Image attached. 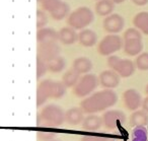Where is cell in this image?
<instances>
[{
    "instance_id": "1",
    "label": "cell",
    "mask_w": 148,
    "mask_h": 141,
    "mask_svg": "<svg viewBox=\"0 0 148 141\" xmlns=\"http://www.w3.org/2000/svg\"><path fill=\"white\" fill-rule=\"evenodd\" d=\"M117 94L114 90L106 88L82 100L80 107L86 114H95L111 108L117 102Z\"/></svg>"
},
{
    "instance_id": "2",
    "label": "cell",
    "mask_w": 148,
    "mask_h": 141,
    "mask_svg": "<svg viewBox=\"0 0 148 141\" xmlns=\"http://www.w3.org/2000/svg\"><path fill=\"white\" fill-rule=\"evenodd\" d=\"M66 94V86L63 82L46 79L40 82L37 89V106L41 107L48 98H61Z\"/></svg>"
},
{
    "instance_id": "3",
    "label": "cell",
    "mask_w": 148,
    "mask_h": 141,
    "mask_svg": "<svg viewBox=\"0 0 148 141\" xmlns=\"http://www.w3.org/2000/svg\"><path fill=\"white\" fill-rule=\"evenodd\" d=\"M65 121V112L56 105H48L38 116L37 126L60 127Z\"/></svg>"
},
{
    "instance_id": "4",
    "label": "cell",
    "mask_w": 148,
    "mask_h": 141,
    "mask_svg": "<svg viewBox=\"0 0 148 141\" xmlns=\"http://www.w3.org/2000/svg\"><path fill=\"white\" fill-rule=\"evenodd\" d=\"M95 14L88 7H79L73 10L67 19V23L74 30H83L93 21Z\"/></svg>"
},
{
    "instance_id": "5",
    "label": "cell",
    "mask_w": 148,
    "mask_h": 141,
    "mask_svg": "<svg viewBox=\"0 0 148 141\" xmlns=\"http://www.w3.org/2000/svg\"><path fill=\"white\" fill-rule=\"evenodd\" d=\"M108 66L117 72L121 77H130L133 75L136 69V65L133 61L129 59H122L113 55L108 58Z\"/></svg>"
},
{
    "instance_id": "6",
    "label": "cell",
    "mask_w": 148,
    "mask_h": 141,
    "mask_svg": "<svg viewBox=\"0 0 148 141\" xmlns=\"http://www.w3.org/2000/svg\"><path fill=\"white\" fill-rule=\"evenodd\" d=\"M99 83V79L95 74H84L73 87V94L77 98H85L97 87Z\"/></svg>"
},
{
    "instance_id": "7",
    "label": "cell",
    "mask_w": 148,
    "mask_h": 141,
    "mask_svg": "<svg viewBox=\"0 0 148 141\" xmlns=\"http://www.w3.org/2000/svg\"><path fill=\"white\" fill-rule=\"evenodd\" d=\"M123 46L121 37L117 34H110L106 36L97 46V51L101 56H111L119 51Z\"/></svg>"
},
{
    "instance_id": "8",
    "label": "cell",
    "mask_w": 148,
    "mask_h": 141,
    "mask_svg": "<svg viewBox=\"0 0 148 141\" xmlns=\"http://www.w3.org/2000/svg\"><path fill=\"white\" fill-rule=\"evenodd\" d=\"M60 47L57 42H46V43H39L38 47V57H40L45 62H49L54 58L60 56Z\"/></svg>"
},
{
    "instance_id": "9",
    "label": "cell",
    "mask_w": 148,
    "mask_h": 141,
    "mask_svg": "<svg viewBox=\"0 0 148 141\" xmlns=\"http://www.w3.org/2000/svg\"><path fill=\"white\" fill-rule=\"evenodd\" d=\"M103 122L106 128L110 130L119 128L120 126L125 124L126 122V116L122 111L118 110H112L108 111L103 114Z\"/></svg>"
},
{
    "instance_id": "10",
    "label": "cell",
    "mask_w": 148,
    "mask_h": 141,
    "mask_svg": "<svg viewBox=\"0 0 148 141\" xmlns=\"http://www.w3.org/2000/svg\"><path fill=\"white\" fill-rule=\"evenodd\" d=\"M124 25H125V21H124L123 17L117 13H112V14L106 17L103 19V27L106 32L110 34H118L123 30Z\"/></svg>"
},
{
    "instance_id": "11",
    "label": "cell",
    "mask_w": 148,
    "mask_h": 141,
    "mask_svg": "<svg viewBox=\"0 0 148 141\" xmlns=\"http://www.w3.org/2000/svg\"><path fill=\"white\" fill-rule=\"evenodd\" d=\"M123 100L125 107L130 111H136L142 106V98L141 94L134 88L127 89L123 94Z\"/></svg>"
},
{
    "instance_id": "12",
    "label": "cell",
    "mask_w": 148,
    "mask_h": 141,
    "mask_svg": "<svg viewBox=\"0 0 148 141\" xmlns=\"http://www.w3.org/2000/svg\"><path fill=\"white\" fill-rule=\"evenodd\" d=\"M120 77L121 76L114 70H105L103 71L99 76V83L103 88H108V89H113L116 88L120 84Z\"/></svg>"
},
{
    "instance_id": "13",
    "label": "cell",
    "mask_w": 148,
    "mask_h": 141,
    "mask_svg": "<svg viewBox=\"0 0 148 141\" xmlns=\"http://www.w3.org/2000/svg\"><path fill=\"white\" fill-rule=\"evenodd\" d=\"M83 114L84 111L80 108H71L65 112V121L69 125L72 126H76L79 125L80 123L83 122L84 118H83Z\"/></svg>"
},
{
    "instance_id": "14",
    "label": "cell",
    "mask_w": 148,
    "mask_h": 141,
    "mask_svg": "<svg viewBox=\"0 0 148 141\" xmlns=\"http://www.w3.org/2000/svg\"><path fill=\"white\" fill-rule=\"evenodd\" d=\"M143 49L142 39H128L124 41V51L129 56H137Z\"/></svg>"
},
{
    "instance_id": "15",
    "label": "cell",
    "mask_w": 148,
    "mask_h": 141,
    "mask_svg": "<svg viewBox=\"0 0 148 141\" xmlns=\"http://www.w3.org/2000/svg\"><path fill=\"white\" fill-rule=\"evenodd\" d=\"M37 41L39 43H46V42H57L59 41V33L55 30L50 28H43L38 30Z\"/></svg>"
},
{
    "instance_id": "16",
    "label": "cell",
    "mask_w": 148,
    "mask_h": 141,
    "mask_svg": "<svg viewBox=\"0 0 148 141\" xmlns=\"http://www.w3.org/2000/svg\"><path fill=\"white\" fill-rule=\"evenodd\" d=\"M58 33H59V41L64 45H72L78 41V35L71 27L63 28Z\"/></svg>"
},
{
    "instance_id": "17",
    "label": "cell",
    "mask_w": 148,
    "mask_h": 141,
    "mask_svg": "<svg viewBox=\"0 0 148 141\" xmlns=\"http://www.w3.org/2000/svg\"><path fill=\"white\" fill-rule=\"evenodd\" d=\"M78 41L84 47H92L97 44V36L91 30H82L78 35Z\"/></svg>"
},
{
    "instance_id": "18",
    "label": "cell",
    "mask_w": 148,
    "mask_h": 141,
    "mask_svg": "<svg viewBox=\"0 0 148 141\" xmlns=\"http://www.w3.org/2000/svg\"><path fill=\"white\" fill-rule=\"evenodd\" d=\"M115 9V3L112 0H99L95 4V13L99 17H108Z\"/></svg>"
},
{
    "instance_id": "19",
    "label": "cell",
    "mask_w": 148,
    "mask_h": 141,
    "mask_svg": "<svg viewBox=\"0 0 148 141\" xmlns=\"http://www.w3.org/2000/svg\"><path fill=\"white\" fill-rule=\"evenodd\" d=\"M133 25L136 29L139 30L144 35L148 36V12L147 11H142L134 17Z\"/></svg>"
},
{
    "instance_id": "20",
    "label": "cell",
    "mask_w": 148,
    "mask_h": 141,
    "mask_svg": "<svg viewBox=\"0 0 148 141\" xmlns=\"http://www.w3.org/2000/svg\"><path fill=\"white\" fill-rule=\"evenodd\" d=\"M103 123V118L97 116V115L90 114L86 118H84L82 122V127L87 131H97L101 128Z\"/></svg>"
},
{
    "instance_id": "21",
    "label": "cell",
    "mask_w": 148,
    "mask_h": 141,
    "mask_svg": "<svg viewBox=\"0 0 148 141\" xmlns=\"http://www.w3.org/2000/svg\"><path fill=\"white\" fill-rule=\"evenodd\" d=\"M130 125L132 127L146 126L148 125V113L144 110L134 111L133 114L130 116Z\"/></svg>"
},
{
    "instance_id": "22",
    "label": "cell",
    "mask_w": 148,
    "mask_h": 141,
    "mask_svg": "<svg viewBox=\"0 0 148 141\" xmlns=\"http://www.w3.org/2000/svg\"><path fill=\"white\" fill-rule=\"evenodd\" d=\"M92 68V63L86 57H79L74 60L73 69L79 74H87Z\"/></svg>"
},
{
    "instance_id": "23",
    "label": "cell",
    "mask_w": 148,
    "mask_h": 141,
    "mask_svg": "<svg viewBox=\"0 0 148 141\" xmlns=\"http://www.w3.org/2000/svg\"><path fill=\"white\" fill-rule=\"evenodd\" d=\"M79 75L80 74L77 73L72 68V69H69L64 73L63 77H62V82H63L66 87H74L77 84V82L79 81V79H80Z\"/></svg>"
},
{
    "instance_id": "24",
    "label": "cell",
    "mask_w": 148,
    "mask_h": 141,
    "mask_svg": "<svg viewBox=\"0 0 148 141\" xmlns=\"http://www.w3.org/2000/svg\"><path fill=\"white\" fill-rule=\"evenodd\" d=\"M69 13V5L66 2H60L59 5L56 7L54 10H52L50 12L52 19L55 21H61V19H65Z\"/></svg>"
},
{
    "instance_id": "25",
    "label": "cell",
    "mask_w": 148,
    "mask_h": 141,
    "mask_svg": "<svg viewBox=\"0 0 148 141\" xmlns=\"http://www.w3.org/2000/svg\"><path fill=\"white\" fill-rule=\"evenodd\" d=\"M48 65V70L53 73H59V72L63 71V69L66 66L65 59L61 56H58V57L54 58L53 60L47 62Z\"/></svg>"
},
{
    "instance_id": "26",
    "label": "cell",
    "mask_w": 148,
    "mask_h": 141,
    "mask_svg": "<svg viewBox=\"0 0 148 141\" xmlns=\"http://www.w3.org/2000/svg\"><path fill=\"white\" fill-rule=\"evenodd\" d=\"M148 140V132L145 126L134 127L132 132L131 141H147Z\"/></svg>"
},
{
    "instance_id": "27",
    "label": "cell",
    "mask_w": 148,
    "mask_h": 141,
    "mask_svg": "<svg viewBox=\"0 0 148 141\" xmlns=\"http://www.w3.org/2000/svg\"><path fill=\"white\" fill-rule=\"evenodd\" d=\"M136 67L141 71H147L148 70V53H142L138 55L135 62Z\"/></svg>"
},
{
    "instance_id": "28",
    "label": "cell",
    "mask_w": 148,
    "mask_h": 141,
    "mask_svg": "<svg viewBox=\"0 0 148 141\" xmlns=\"http://www.w3.org/2000/svg\"><path fill=\"white\" fill-rule=\"evenodd\" d=\"M48 71V65L47 62L42 60L40 57L37 56V79L39 80L41 77H43Z\"/></svg>"
},
{
    "instance_id": "29",
    "label": "cell",
    "mask_w": 148,
    "mask_h": 141,
    "mask_svg": "<svg viewBox=\"0 0 148 141\" xmlns=\"http://www.w3.org/2000/svg\"><path fill=\"white\" fill-rule=\"evenodd\" d=\"M60 2H61V0H44L43 2L41 3V6L45 11L51 12L52 10H54L59 5Z\"/></svg>"
},
{
    "instance_id": "30",
    "label": "cell",
    "mask_w": 148,
    "mask_h": 141,
    "mask_svg": "<svg viewBox=\"0 0 148 141\" xmlns=\"http://www.w3.org/2000/svg\"><path fill=\"white\" fill-rule=\"evenodd\" d=\"M48 23V17L43 10H37V29H43Z\"/></svg>"
},
{
    "instance_id": "31",
    "label": "cell",
    "mask_w": 148,
    "mask_h": 141,
    "mask_svg": "<svg viewBox=\"0 0 148 141\" xmlns=\"http://www.w3.org/2000/svg\"><path fill=\"white\" fill-rule=\"evenodd\" d=\"M128 39H142V35L137 29H128L124 33V40Z\"/></svg>"
},
{
    "instance_id": "32",
    "label": "cell",
    "mask_w": 148,
    "mask_h": 141,
    "mask_svg": "<svg viewBox=\"0 0 148 141\" xmlns=\"http://www.w3.org/2000/svg\"><path fill=\"white\" fill-rule=\"evenodd\" d=\"M38 139L41 141H51L56 137V133L54 132H45V131H41L38 132Z\"/></svg>"
},
{
    "instance_id": "33",
    "label": "cell",
    "mask_w": 148,
    "mask_h": 141,
    "mask_svg": "<svg viewBox=\"0 0 148 141\" xmlns=\"http://www.w3.org/2000/svg\"><path fill=\"white\" fill-rule=\"evenodd\" d=\"M81 141H108V139L101 136H84Z\"/></svg>"
},
{
    "instance_id": "34",
    "label": "cell",
    "mask_w": 148,
    "mask_h": 141,
    "mask_svg": "<svg viewBox=\"0 0 148 141\" xmlns=\"http://www.w3.org/2000/svg\"><path fill=\"white\" fill-rule=\"evenodd\" d=\"M132 2L138 6H144L148 3V0H132Z\"/></svg>"
},
{
    "instance_id": "35",
    "label": "cell",
    "mask_w": 148,
    "mask_h": 141,
    "mask_svg": "<svg viewBox=\"0 0 148 141\" xmlns=\"http://www.w3.org/2000/svg\"><path fill=\"white\" fill-rule=\"evenodd\" d=\"M142 109H143L144 111H146V112L148 113V96L147 98H144V100L142 102Z\"/></svg>"
},
{
    "instance_id": "36",
    "label": "cell",
    "mask_w": 148,
    "mask_h": 141,
    "mask_svg": "<svg viewBox=\"0 0 148 141\" xmlns=\"http://www.w3.org/2000/svg\"><path fill=\"white\" fill-rule=\"evenodd\" d=\"M114 3H118V4H120V3H123L125 0H112Z\"/></svg>"
},
{
    "instance_id": "37",
    "label": "cell",
    "mask_w": 148,
    "mask_h": 141,
    "mask_svg": "<svg viewBox=\"0 0 148 141\" xmlns=\"http://www.w3.org/2000/svg\"><path fill=\"white\" fill-rule=\"evenodd\" d=\"M146 94H148V84H147V86H146Z\"/></svg>"
},
{
    "instance_id": "38",
    "label": "cell",
    "mask_w": 148,
    "mask_h": 141,
    "mask_svg": "<svg viewBox=\"0 0 148 141\" xmlns=\"http://www.w3.org/2000/svg\"><path fill=\"white\" fill-rule=\"evenodd\" d=\"M43 1H44V0H38V2H40V3H42Z\"/></svg>"
},
{
    "instance_id": "39",
    "label": "cell",
    "mask_w": 148,
    "mask_h": 141,
    "mask_svg": "<svg viewBox=\"0 0 148 141\" xmlns=\"http://www.w3.org/2000/svg\"><path fill=\"white\" fill-rule=\"evenodd\" d=\"M51 141H57V140H51Z\"/></svg>"
},
{
    "instance_id": "40",
    "label": "cell",
    "mask_w": 148,
    "mask_h": 141,
    "mask_svg": "<svg viewBox=\"0 0 148 141\" xmlns=\"http://www.w3.org/2000/svg\"><path fill=\"white\" fill-rule=\"evenodd\" d=\"M97 1H99V0H97Z\"/></svg>"
}]
</instances>
